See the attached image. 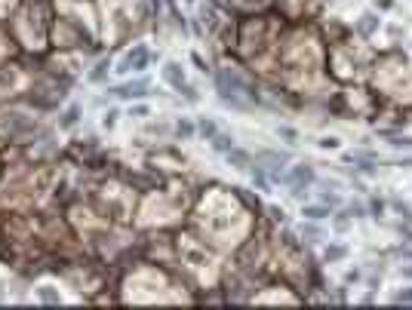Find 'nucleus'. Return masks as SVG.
I'll use <instances>...</instances> for the list:
<instances>
[{"instance_id": "obj_8", "label": "nucleus", "mask_w": 412, "mask_h": 310, "mask_svg": "<svg viewBox=\"0 0 412 310\" xmlns=\"http://www.w3.org/2000/svg\"><path fill=\"white\" fill-rule=\"evenodd\" d=\"M40 298H43V301H49V304H58V295H55V292H49V289H40Z\"/></svg>"}, {"instance_id": "obj_1", "label": "nucleus", "mask_w": 412, "mask_h": 310, "mask_svg": "<svg viewBox=\"0 0 412 310\" xmlns=\"http://www.w3.org/2000/svg\"><path fill=\"white\" fill-rule=\"evenodd\" d=\"M163 77H166V80H169V83H172V86H175L179 92H185L188 98H194L191 86H188V83H185V77L179 74V65H166V68H163Z\"/></svg>"}, {"instance_id": "obj_6", "label": "nucleus", "mask_w": 412, "mask_h": 310, "mask_svg": "<svg viewBox=\"0 0 412 310\" xmlns=\"http://www.w3.org/2000/svg\"><path fill=\"white\" fill-rule=\"evenodd\" d=\"M376 25H379V18H376V15H363V22H360V34H369Z\"/></svg>"}, {"instance_id": "obj_11", "label": "nucleus", "mask_w": 412, "mask_h": 310, "mask_svg": "<svg viewBox=\"0 0 412 310\" xmlns=\"http://www.w3.org/2000/svg\"><path fill=\"white\" fill-rule=\"evenodd\" d=\"M200 129H203V132H206V135H215V126H212V123H206V120H203V123H200Z\"/></svg>"}, {"instance_id": "obj_3", "label": "nucleus", "mask_w": 412, "mask_h": 310, "mask_svg": "<svg viewBox=\"0 0 412 310\" xmlns=\"http://www.w3.org/2000/svg\"><path fill=\"white\" fill-rule=\"evenodd\" d=\"M145 89H148V83L145 80H135V83H126V86L114 89V95H120V98H142Z\"/></svg>"}, {"instance_id": "obj_13", "label": "nucleus", "mask_w": 412, "mask_h": 310, "mask_svg": "<svg viewBox=\"0 0 412 310\" xmlns=\"http://www.w3.org/2000/svg\"><path fill=\"white\" fill-rule=\"evenodd\" d=\"M397 301H412V292H400V295H397Z\"/></svg>"}, {"instance_id": "obj_7", "label": "nucleus", "mask_w": 412, "mask_h": 310, "mask_svg": "<svg viewBox=\"0 0 412 310\" xmlns=\"http://www.w3.org/2000/svg\"><path fill=\"white\" fill-rule=\"evenodd\" d=\"M212 144H215L219 151H231V138H228V135H215V141H212Z\"/></svg>"}, {"instance_id": "obj_10", "label": "nucleus", "mask_w": 412, "mask_h": 310, "mask_svg": "<svg viewBox=\"0 0 412 310\" xmlns=\"http://www.w3.org/2000/svg\"><path fill=\"white\" fill-rule=\"evenodd\" d=\"M105 68H108V65H99V68L92 71V80H105Z\"/></svg>"}, {"instance_id": "obj_9", "label": "nucleus", "mask_w": 412, "mask_h": 310, "mask_svg": "<svg viewBox=\"0 0 412 310\" xmlns=\"http://www.w3.org/2000/svg\"><path fill=\"white\" fill-rule=\"evenodd\" d=\"M305 215H311V218H323V215H326V209H320V206H311V209H305Z\"/></svg>"}, {"instance_id": "obj_4", "label": "nucleus", "mask_w": 412, "mask_h": 310, "mask_svg": "<svg viewBox=\"0 0 412 310\" xmlns=\"http://www.w3.org/2000/svg\"><path fill=\"white\" fill-rule=\"evenodd\" d=\"M311 178H314V169H311V166H299V169L289 175V184H292V188H296V194H299V191H302V184H308Z\"/></svg>"}, {"instance_id": "obj_5", "label": "nucleus", "mask_w": 412, "mask_h": 310, "mask_svg": "<svg viewBox=\"0 0 412 310\" xmlns=\"http://www.w3.org/2000/svg\"><path fill=\"white\" fill-rule=\"evenodd\" d=\"M228 157H231V160H234V163H240V166H243V169H249V157H246V154H243V151H234V148H231V151H228Z\"/></svg>"}, {"instance_id": "obj_2", "label": "nucleus", "mask_w": 412, "mask_h": 310, "mask_svg": "<svg viewBox=\"0 0 412 310\" xmlns=\"http://www.w3.org/2000/svg\"><path fill=\"white\" fill-rule=\"evenodd\" d=\"M145 65H148V49H145V46H135V49L123 58V68H120V71H132V68L139 71V68H145Z\"/></svg>"}, {"instance_id": "obj_12", "label": "nucleus", "mask_w": 412, "mask_h": 310, "mask_svg": "<svg viewBox=\"0 0 412 310\" xmlns=\"http://www.w3.org/2000/svg\"><path fill=\"white\" fill-rule=\"evenodd\" d=\"M326 255H329V258H342V255H345V249H342V246H336V249H329Z\"/></svg>"}]
</instances>
